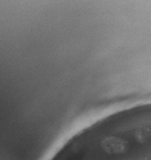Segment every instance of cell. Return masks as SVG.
Masks as SVG:
<instances>
[{
	"label": "cell",
	"instance_id": "cell-3",
	"mask_svg": "<svg viewBox=\"0 0 151 160\" xmlns=\"http://www.w3.org/2000/svg\"><path fill=\"white\" fill-rule=\"evenodd\" d=\"M139 160H151V157H142L141 159H139Z\"/></svg>",
	"mask_w": 151,
	"mask_h": 160
},
{
	"label": "cell",
	"instance_id": "cell-1",
	"mask_svg": "<svg viewBox=\"0 0 151 160\" xmlns=\"http://www.w3.org/2000/svg\"><path fill=\"white\" fill-rule=\"evenodd\" d=\"M102 150L109 155H121L128 152L130 146L127 140L119 136H106L101 143Z\"/></svg>",
	"mask_w": 151,
	"mask_h": 160
},
{
	"label": "cell",
	"instance_id": "cell-2",
	"mask_svg": "<svg viewBox=\"0 0 151 160\" xmlns=\"http://www.w3.org/2000/svg\"><path fill=\"white\" fill-rule=\"evenodd\" d=\"M134 137L139 143H145L151 137V128L150 127H141L135 131Z\"/></svg>",
	"mask_w": 151,
	"mask_h": 160
}]
</instances>
